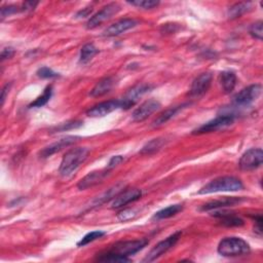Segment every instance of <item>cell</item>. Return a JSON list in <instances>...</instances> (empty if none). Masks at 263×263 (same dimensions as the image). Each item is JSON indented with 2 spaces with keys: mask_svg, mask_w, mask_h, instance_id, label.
<instances>
[{
  "mask_svg": "<svg viewBox=\"0 0 263 263\" xmlns=\"http://www.w3.org/2000/svg\"><path fill=\"white\" fill-rule=\"evenodd\" d=\"M90 154L89 148L86 147H76L69 150L61 161L59 173L63 177H69L82 164Z\"/></svg>",
  "mask_w": 263,
  "mask_h": 263,
  "instance_id": "6da1fadb",
  "label": "cell"
},
{
  "mask_svg": "<svg viewBox=\"0 0 263 263\" xmlns=\"http://www.w3.org/2000/svg\"><path fill=\"white\" fill-rule=\"evenodd\" d=\"M244 188L242 181L232 176H224L216 178L202 187L199 195H210L224 192H238Z\"/></svg>",
  "mask_w": 263,
  "mask_h": 263,
  "instance_id": "7a4b0ae2",
  "label": "cell"
},
{
  "mask_svg": "<svg viewBox=\"0 0 263 263\" xmlns=\"http://www.w3.org/2000/svg\"><path fill=\"white\" fill-rule=\"evenodd\" d=\"M218 253L224 257H241L251 252L250 245L243 238L230 236L223 238L217 249Z\"/></svg>",
  "mask_w": 263,
  "mask_h": 263,
  "instance_id": "3957f363",
  "label": "cell"
},
{
  "mask_svg": "<svg viewBox=\"0 0 263 263\" xmlns=\"http://www.w3.org/2000/svg\"><path fill=\"white\" fill-rule=\"evenodd\" d=\"M181 234H182V231H176L173 234H171L169 237H166L165 240L159 242L150 250V252L143 259V262H152L157 258H159L160 256H162L164 253H166L170 249H172L175 245H176Z\"/></svg>",
  "mask_w": 263,
  "mask_h": 263,
  "instance_id": "277c9868",
  "label": "cell"
},
{
  "mask_svg": "<svg viewBox=\"0 0 263 263\" xmlns=\"http://www.w3.org/2000/svg\"><path fill=\"white\" fill-rule=\"evenodd\" d=\"M234 122V115L233 114H222L218 115L216 118L204 124L197 130L193 132V134L196 135H202V134H208L217 132L219 130H223L230 125H232Z\"/></svg>",
  "mask_w": 263,
  "mask_h": 263,
  "instance_id": "5b68a950",
  "label": "cell"
},
{
  "mask_svg": "<svg viewBox=\"0 0 263 263\" xmlns=\"http://www.w3.org/2000/svg\"><path fill=\"white\" fill-rule=\"evenodd\" d=\"M148 243L149 242L146 238L118 242V243L114 244L108 252L129 257L131 255H134V254L138 253L142 249H144L148 245Z\"/></svg>",
  "mask_w": 263,
  "mask_h": 263,
  "instance_id": "8992f818",
  "label": "cell"
},
{
  "mask_svg": "<svg viewBox=\"0 0 263 263\" xmlns=\"http://www.w3.org/2000/svg\"><path fill=\"white\" fill-rule=\"evenodd\" d=\"M261 92H262L261 84L256 83V84L249 85L233 97V104L237 107L249 106L259 98V96L261 95Z\"/></svg>",
  "mask_w": 263,
  "mask_h": 263,
  "instance_id": "52a82bcc",
  "label": "cell"
},
{
  "mask_svg": "<svg viewBox=\"0 0 263 263\" xmlns=\"http://www.w3.org/2000/svg\"><path fill=\"white\" fill-rule=\"evenodd\" d=\"M121 6L116 3L109 4L102 8L101 11H99L97 14H95L86 23L87 29H95L98 26H100L102 23L110 20L113 16H115L121 11Z\"/></svg>",
  "mask_w": 263,
  "mask_h": 263,
  "instance_id": "ba28073f",
  "label": "cell"
},
{
  "mask_svg": "<svg viewBox=\"0 0 263 263\" xmlns=\"http://www.w3.org/2000/svg\"><path fill=\"white\" fill-rule=\"evenodd\" d=\"M262 162L263 151L260 148H252L243 154L238 165L242 171H253L260 168Z\"/></svg>",
  "mask_w": 263,
  "mask_h": 263,
  "instance_id": "9c48e42d",
  "label": "cell"
},
{
  "mask_svg": "<svg viewBox=\"0 0 263 263\" xmlns=\"http://www.w3.org/2000/svg\"><path fill=\"white\" fill-rule=\"evenodd\" d=\"M117 109H124V103L122 99L101 102L87 110L86 114L91 117H103Z\"/></svg>",
  "mask_w": 263,
  "mask_h": 263,
  "instance_id": "30bf717a",
  "label": "cell"
},
{
  "mask_svg": "<svg viewBox=\"0 0 263 263\" xmlns=\"http://www.w3.org/2000/svg\"><path fill=\"white\" fill-rule=\"evenodd\" d=\"M212 74L209 72L202 73L199 75L193 82L190 90H189V97L190 98H201L203 97L210 89L212 83Z\"/></svg>",
  "mask_w": 263,
  "mask_h": 263,
  "instance_id": "8fae6325",
  "label": "cell"
},
{
  "mask_svg": "<svg viewBox=\"0 0 263 263\" xmlns=\"http://www.w3.org/2000/svg\"><path fill=\"white\" fill-rule=\"evenodd\" d=\"M161 107L160 103L154 99H149L143 102L132 114V118L136 123H142L146 121L151 114L156 112Z\"/></svg>",
  "mask_w": 263,
  "mask_h": 263,
  "instance_id": "7c38bea8",
  "label": "cell"
},
{
  "mask_svg": "<svg viewBox=\"0 0 263 263\" xmlns=\"http://www.w3.org/2000/svg\"><path fill=\"white\" fill-rule=\"evenodd\" d=\"M111 170H100V171H94L86 175L83 177L77 184V187L79 190H85L90 187L96 186L103 182V180L108 176Z\"/></svg>",
  "mask_w": 263,
  "mask_h": 263,
  "instance_id": "4fadbf2b",
  "label": "cell"
},
{
  "mask_svg": "<svg viewBox=\"0 0 263 263\" xmlns=\"http://www.w3.org/2000/svg\"><path fill=\"white\" fill-rule=\"evenodd\" d=\"M142 197V192L137 188L133 189H124L122 193H119L112 201L111 208L112 209H119L123 208L131 203H134L138 200H140Z\"/></svg>",
  "mask_w": 263,
  "mask_h": 263,
  "instance_id": "5bb4252c",
  "label": "cell"
},
{
  "mask_svg": "<svg viewBox=\"0 0 263 263\" xmlns=\"http://www.w3.org/2000/svg\"><path fill=\"white\" fill-rule=\"evenodd\" d=\"M80 139V137L77 136H66L62 139H60L59 141L52 143L51 145L44 147L40 152L39 155L41 158H47L50 156H52L53 154L59 152L60 150H62L65 147H68L72 144H74L75 142H77Z\"/></svg>",
  "mask_w": 263,
  "mask_h": 263,
  "instance_id": "9a60e30c",
  "label": "cell"
},
{
  "mask_svg": "<svg viewBox=\"0 0 263 263\" xmlns=\"http://www.w3.org/2000/svg\"><path fill=\"white\" fill-rule=\"evenodd\" d=\"M137 25H138V22L134 19H123L107 27L103 31L102 35L105 37H114L136 27Z\"/></svg>",
  "mask_w": 263,
  "mask_h": 263,
  "instance_id": "2e32d148",
  "label": "cell"
},
{
  "mask_svg": "<svg viewBox=\"0 0 263 263\" xmlns=\"http://www.w3.org/2000/svg\"><path fill=\"white\" fill-rule=\"evenodd\" d=\"M150 90H151V86L149 84H145V83L137 84L136 86H134L133 89H131L128 92L126 97L122 99L123 103H124V109L125 110L130 109L132 106H134L136 104V102L138 101V99L140 97H142L144 94H146Z\"/></svg>",
  "mask_w": 263,
  "mask_h": 263,
  "instance_id": "e0dca14e",
  "label": "cell"
},
{
  "mask_svg": "<svg viewBox=\"0 0 263 263\" xmlns=\"http://www.w3.org/2000/svg\"><path fill=\"white\" fill-rule=\"evenodd\" d=\"M243 201L244 200L242 198L224 197L220 200L212 201V202H209V203L203 205L202 208H201V211H213V210H218V209H221V208L232 207V206L241 204Z\"/></svg>",
  "mask_w": 263,
  "mask_h": 263,
  "instance_id": "ac0fdd59",
  "label": "cell"
},
{
  "mask_svg": "<svg viewBox=\"0 0 263 263\" xmlns=\"http://www.w3.org/2000/svg\"><path fill=\"white\" fill-rule=\"evenodd\" d=\"M116 83V79L113 76L104 77L100 81L97 82V84L94 86V89L91 91L92 97H102L106 94H108Z\"/></svg>",
  "mask_w": 263,
  "mask_h": 263,
  "instance_id": "d6986e66",
  "label": "cell"
},
{
  "mask_svg": "<svg viewBox=\"0 0 263 263\" xmlns=\"http://www.w3.org/2000/svg\"><path fill=\"white\" fill-rule=\"evenodd\" d=\"M186 106H189L188 103H184L177 106H172L168 109H165L163 112H161L153 122V127H159L168 123L170 119H172L177 113H179L182 109H184Z\"/></svg>",
  "mask_w": 263,
  "mask_h": 263,
  "instance_id": "ffe728a7",
  "label": "cell"
},
{
  "mask_svg": "<svg viewBox=\"0 0 263 263\" xmlns=\"http://www.w3.org/2000/svg\"><path fill=\"white\" fill-rule=\"evenodd\" d=\"M214 217L218 218L220 223L228 226V227H233V226H243L245 224L244 220L242 218H240L238 216L232 214V213H228V212H220V211H216L213 214Z\"/></svg>",
  "mask_w": 263,
  "mask_h": 263,
  "instance_id": "44dd1931",
  "label": "cell"
},
{
  "mask_svg": "<svg viewBox=\"0 0 263 263\" xmlns=\"http://www.w3.org/2000/svg\"><path fill=\"white\" fill-rule=\"evenodd\" d=\"M125 183L123 182H119L117 183L116 185H114L113 187L109 188L107 192H105L104 194H102L100 197L96 198L95 201L93 202V206L94 207H97V206H100L110 200H113L119 193H122L124 189H125Z\"/></svg>",
  "mask_w": 263,
  "mask_h": 263,
  "instance_id": "7402d4cb",
  "label": "cell"
},
{
  "mask_svg": "<svg viewBox=\"0 0 263 263\" xmlns=\"http://www.w3.org/2000/svg\"><path fill=\"white\" fill-rule=\"evenodd\" d=\"M220 83L225 94H230L236 84V75L232 71H223L220 74Z\"/></svg>",
  "mask_w": 263,
  "mask_h": 263,
  "instance_id": "603a6c76",
  "label": "cell"
},
{
  "mask_svg": "<svg viewBox=\"0 0 263 263\" xmlns=\"http://www.w3.org/2000/svg\"><path fill=\"white\" fill-rule=\"evenodd\" d=\"M252 9V4L251 3H238L233 6H231L228 9L227 12V17L230 20L237 19L242 17L244 14L248 13Z\"/></svg>",
  "mask_w": 263,
  "mask_h": 263,
  "instance_id": "cb8c5ba5",
  "label": "cell"
},
{
  "mask_svg": "<svg viewBox=\"0 0 263 263\" xmlns=\"http://www.w3.org/2000/svg\"><path fill=\"white\" fill-rule=\"evenodd\" d=\"M166 143V140L164 138H156L153 139L151 141H149L148 143H146L142 150L140 151L141 154H145V155H149V154H153L157 151H159Z\"/></svg>",
  "mask_w": 263,
  "mask_h": 263,
  "instance_id": "d4e9b609",
  "label": "cell"
},
{
  "mask_svg": "<svg viewBox=\"0 0 263 263\" xmlns=\"http://www.w3.org/2000/svg\"><path fill=\"white\" fill-rule=\"evenodd\" d=\"M98 53H99V50L93 43H86L80 50L79 62L82 64L89 63Z\"/></svg>",
  "mask_w": 263,
  "mask_h": 263,
  "instance_id": "484cf974",
  "label": "cell"
},
{
  "mask_svg": "<svg viewBox=\"0 0 263 263\" xmlns=\"http://www.w3.org/2000/svg\"><path fill=\"white\" fill-rule=\"evenodd\" d=\"M182 210H183L182 205H172V206H169V207L156 212L153 216V219H156V220L168 219V218H171L176 214H178Z\"/></svg>",
  "mask_w": 263,
  "mask_h": 263,
  "instance_id": "4316f807",
  "label": "cell"
},
{
  "mask_svg": "<svg viewBox=\"0 0 263 263\" xmlns=\"http://www.w3.org/2000/svg\"><path fill=\"white\" fill-rule=\"evenodd\" d=\"M52 95H53V86L52 85H47L45 89H44L42 95L39 96L34 102H32L29 105V108H40V107H43L51 100Z\"/></svg>",
  "mask_w": 263,
  "mask_h": 263,
  "instance_id": "83f0119b",
  "label": "cell"
},
{
  "mask_svg": "<svg viewBox=\"0 0 263 263\" xmlns=\"http://www.w3.org/2000/svg\"><path fill=\"white\" fill-rule=\"evenodd\" d=\"M100 262H111V263H123V262H130L131 259L128 258L127 256L114 254L111 252H107L106 254L101 255L97 259Z\"/></svg>",
  "mask_w": 263,
  "mask_h": 263,
  "instance_id": "f1b7e54d",
  "label": "cell"
},
{
  "mask_svg": "<svg viewBox=\"0 0 263 263\" xmlns=\"http://www.w3.org/2000/svg\"><path fill=\"white\" fill-rule=\"evenodd\" d=\"M106 233L102 230H95V231H92V232H89L87 234H85L78 243H77V246L78 247H83L87 244H90L98 238H101L102 236H104Z\"/></svg>",
  "mask_w": 263,
  "mask_h": 263,
  "instance_id": "f546056e",
  "label": "cell"
},
{
  "mask_svg": "<svg viewBox=\"0 0 263 263\" xmlns=\"http://www.w3.org/2000/svg\"><path fill=\"white\" fill-rule=\"evenodd\" d=\"M128 4L143 10H152L158 7L159 2H155V0H137V2H129Z\"/></svg>",
  "mask_w": 263,
  "mask_h": 263,
  "instance_id": "4dcf8cb0",
  "label": "cell"
},
{
  "mask_svg": "<svg viewBox=\"0 0 263 263\" xmlns=\"http://www.w3.org/2000/svg\"><path fill=\"white\" fill-rule=\"evenodd\" d=\"M82 122L81 121H72V122H68L65 124H61L59 127H56L54 129V132H65V131H69V130H73V129H77L79 127L82 126Z\"/></svg>",
  "mask_w": 263,
  "mask_h": 263,
  "instance_id": "1f68e13d",
  "label": "cell"
},
{
  "mask_svg": "<svg viewBox=\"0 0 263 263\" xmlns=\"http://www.w3.org/2000/svg\"><path fill=\"white\" fill-rule=\"evenodd\" d=\"M263 23L262 21H259V22H256L254 23L251 27H250V34L252 37H254L255 39H258V40H262V35H263Z\"/></svg>",
  "mask_w": 263,
  "mask_h": 263,
  "instance_id": "d6a6232c",
  "label": "cell"
},
{
  "mask_svg": "<svg viewBox=\"0 0 263 263\" xmlns=\"http://www.w3.org/2000/svg\"><path fill=\"white\" fill-rule=\"evenodd\" d=\"M37 75L40 78H44V79H51V78H56L59 76V73L55 72L53 69L49 68V67H41L37 70Z\"/></svg>",
  "mask_w": 263,
  "mask_h": 263,
  "instance_id": "836d02e7",
  "label": "cell"
},
{
  "mask_svg": "<svg viewBox=\"0 0 263 263\" xmlns=\"http://www.w3.org/2000/svg\"><path fill=\"white\" fill-rule=\"evenodd\" d=\"M136 215H137L136 210H134V209H126V210H124V211H122V212L118 213L117 219H118L119 221L125 222V221L132 220L133 218L136 217Z\"/></svg>",
  "mask_w": 263,
  "mask_h": 263,
  "instance_id": "e575fe53",
  "label": "cell"
},
{
  "mask_svg": "<svg viewBox=\"0 0 263 263\" xmlns=\"http://www.w3.org/2000/svg\"><path fill=\"white\" fill-rule=\"evenodd\" d=\"M19 11H22L21 9H19L16 6H8V7H3L2 9V19L4 20L7 17H10L12 15L17 14Z\"/></svg>",
  "mask_w": 263,
  "mask_h": 263,
  "instance_id": "d590c367",
  "label": "cell"
},
{
  "mask_svg": "<svg viewBox=\"0 0 263 263\" xmlns=\"http://www.w3.org/2000/svg\"><path fill=\"white\" fill-rule=\"evenodd\" d=\"M124 161V156L122 155H115V156H112L108 162V165H107V169L109 170H112L113 168H115L116 165H118L119 163H122Z\"/></svg>",
  "mask_w": 263,
  "mask_h": 263,
  "instance_id": "8d00e7d4",
  "label": "cell"
},
{
  "mask_svg": "<svg viewBox=\"0 0 263 263\" xmlns=\"http://www.w3.org/2000/svg\"><path fill=\"white\" fill-rule=\"evenodd\" d=\"M15 53H16L15 50H14L13 47H11V46L4 49L3 52H2V61H5V60H7V59L13 58L14 55H15Z\"/></svg>",
  "mask_w": 263,
  "mask_h": 263,
  "instance_id": "74e56055",
  "label": "cell"
},
{
  "mask_svg": "<svg viewBox=\"0 0 263 263\" xmlns=\"http://www.w3.org/2000/svg\"><path fill=\"white\" fill-rule=\"evenodd\" d=\"M38 5V3H33V2H26L23 4L22 6V12H29V11H33L36 6Z\"/></svg>",
  "mask_w": 263,
  "mask_h": 263,
  "instance_id": "f35d334b",
  "label": "cell"
},
{
  "mask_svg": "<svg viewBox=\"0 0 263 263\" xmlns=\"http://www.w3.org/2000/svg\"><path fill=\"white\" fill-rule=\"evenodd\" d=\"M92 12H93V8H92V7H91V8H85V9H82L81 11H79V12L77 13L76 17H77V18H85V17L89 16Z\"/></svg>",
  "mask_w": 263,
  "mask_h": 263,
  "instance_id": "ab89813d",
  "label": "cell"
},
{
  "mask_svg": "<svg viewBox=\"0 0 263 263\" xmlns=\"http://www.w3.org/2000/svg\"><path fill=\"white\" fill-rule=\"evenodd\" d=\"M11 86H12V83H8V84L5 85V87L3 89V92H2V105L5 104V101H6V99H7V95H8L9 92H10Z\"/></svg>",
  "mask_w": 263,
  "mask_h": 263,
  "instance_id": "60d3db41",
  "label": "cell"
}]
</instances>
